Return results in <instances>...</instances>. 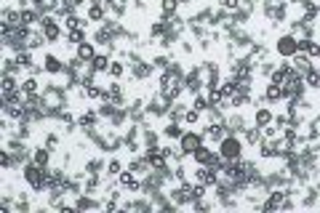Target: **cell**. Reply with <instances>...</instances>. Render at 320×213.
Returning <instances> with one entry per match:
<instances>
[{
	"instance_id": "cell-3",
	"label": "cell",
	"mask_w": 320,
	"mask_h": 213,
	"mask_svg": "<svg viewBox=\"0 0 320 213\" xmlns=\"http://www.w3.org/2000/svg\"><path fill=\"white\" fill-rule=\"evenodd\" d=\"M200 144H206V133H200V131H187L182 139H179V149H182L184 157H187V155H192V152L198 149Z\"/></svg>"
},
{
	"instance_id": "cell-18",
	"label": "cell",
	"mask_w": 320,
	"mask_h": 213,
	"mask_svg": "<svg viewBox=\"0 0 320 213\" xmlns=\"http://www.w3.org/2000/svg\"><path fill=\"white\" fill-rule=\"evenodd\" d=\"M131 72H134V78L144 80V78H150V75H152V64H147V62H142V59H139V62L131 64Z\"/></svg>"
},
{
	"instance_id": "cell-37",
	"label": "cell",
	"mask_w": 320,
	"mask_h": 213,
	"mask_svg": "<svg viewBox=\"0 0 320 213\" xmlns=\"http://www.w3.org/2000/svg\"><path fill=\"white\" fill-rule=\"evenodd\" d=\"M174 179H176V181H182V184L187 181V168H184V165H176V171H174Z\"/></svg>"
},
{
	"instance_id": "cell-26",
	"label": "cell",
	"mask_w": 320,
	"mask_h": 213,
	"mask_svg": "<svg viewBox=\"0 0 320 213\" xmlns=\"http://www.w3.org/2000/svg\"><path fill=\"white\" fill-rule=\"evenodd\" d=\"M19 88L24 91L27 96H35L37 91H40V86H37V78H27V80H21V83H19Z\"/></svg>"
},
{
	"instance_id": "cell-32",
	"label": "cell",
	"mask_w": 320,
	"mask_h": 213,
	"mask_svg": "<svg viewBox=\"0 0 320 213\" xmlns=\"http://www.w3.org/2000/svg\"><path fill=\"white\" fill-rule=\"evenodd\" d=\"M200 115H203V112H198V109L192 106V109H187V112H184V123H187V125H195V123L200 120Z\"/></svg>"
},
{
	"instance_id": "cell-41",
	"label": "cell",
	"mask_w": 320,
	"mask_h": 213,
	"mask_svg": "<svg viewBox=\"0 0 320 213\" xmlns=\"http://www.w3.org/2000/svg\"><path fill=\"white\" fill-rule=\"evenodd\" d=\"M72 3H75V5H85L88 0H72Z\"/></svg>"
},
{
	"instance_id": "cell-43",
	"label": "cell",
	"mask_w": 320,
	"mask_h": 213,
	"mask_svg": "<svg viewBox=\"0 0 320 213\" xmlns=\"http://www.w3.org/2000/svg\"><path fill=\"white\" fill-rule=\"evenodd\" d=\"M318 8H320V0H318Z\"/></svg>"
},
{
	"instance_id": "cell-19",
	"label": "cell",
	"mask_w": 320,
	"mask_h": 213,
	"mask_svg": "<svg viewBox=\"0 0 320 213\" xmlns=\"http://www.w3.org/2000/svg\"><path fill=\"white\" fill-rule=\"evenodd\" d=\"M224 128H227V133H240V131H246V120H243V115H232L227 123H224Z\"/></svg>"
},
{
	"instance_id": "cell-22",
	"label": "cell",
	"mask_w": 320,
	"mask_h": 213,
	"mask_svg": "<svg viewBox=\"0 0 320 213\" xmlns=\"http://www.w3.org/2000/svg\"><path fill=\"white\" fill-rule=\"evenodd\" d=\"M16 62H19V67L21 70H32L35 67V59H32V51H16Z\"/></svg>"
},
{
	"instance_id": "cell-29",
	"label": "cell",
	"mask_w": 320,
	"mask_h": 213,
	"mask_svg": "<svg viewBox=\"0 0 320 213\" xmlns=\"http://www.w3.org/2000/svg\"><path fill=\"white\" fill-rule=\"evenodd\" d=\"M123 72H126V64H123L120 59H112V64H110V78L118 80V78H123Z\"/></svg>"
},
{
	"instance_id": "cell-23",
	"label": "cell",
	"mask_w": 320,
	"mask_h": 213,
	"mask_svg": "<svg viewBox=\"0 0 320 213\" xmlns=\"http://www.w3.org/2000/svg\"><path fill=\"white\" fill-rule=\"evenodd\" d=\"M93 208H99V203H96V200H91L88 192L80 195V197L75 200V211H93Z\"/></svg>"
},
{
	"instance_id": "cell-10",
	"label": "cell",
	"mask_w": 320,
	"mask_h": 213,
	"mask_svg": "<svg viewBox=\"0 0 320 213\" xmlns=\"http://www.w3.org/2000/svg\"><path fill=\"white\" fill-rule=\"evenodd\" d=\"M286 200V192H280V189H270V197H267V203L262 205L264 211H278L280 205H283Z\"/></svg>"
},
{
	"instance_id": "cell-28",
	"label": "cell",
	"mask_w": 320,
	"mask_h": 213,
	"mask_svg": "<svg viewBox=\"0 0 320 213\" xmlns=\"http://www.w3.org/2000/svg\"><path fill=\"white\" fill-rule=\"evenodd\" d=\"M176 8H179V0H160L163 16H176Z\"/></svg>"
},
{
	"instance_id": "cell-39",
	"label": "cell",
	"mask_w": 320,
	"mask_h": 213,
	"mask_svg": "<svg viewBox=\"0 0 320 213\" xmlns=\"http://www.w3.org/2000/svg\"><path fill=\"white\" fill-rule=\"evenodd\" d=\"M168 64H171V62H168L166 56H158V59H155V67H160V70H168Z\"/></svg>"
},
{
	"instance_id": "cell-6",
	"label": "cell",
	"mask_w": 320,
	"mask_h": 213,
	"mask_svg": "<svg viewBox=\"0 0 320 213\" xmlns=\"http://www.w3.org/2000/svg\"><path fill=\"white\" fill-rule=\"evenodd\" d=\"M310 59H312L310 53H302V51H296L294 56H291V64H294V70H296V72H302V75H304V72H310V70H312V62H310Z\"/></svg>"
},
{
	"instance_id": "cell-21",
	"label": "cell",
	"mask_w": 320,
	"mask_h": 213,
	"mask_svg": "<svg viewBox=\"0 0 320 213\" xmlns=\"http://www.w3.org/2000/svg\"><path fill=\"white\" fill-rule=\"evenodd\" d=\"M270 123H275V115H272V109H267V106H259V109H256V125L264 128V125H270Z\"/></svg>"
},
{
	"instance_id": "cell-8",
	"label": "cell",
	"mask_w": 320,
	"mask_h": 213,
	"mask_svg": "<svg viewBox=\"0 0 320 213\" xmlns=\"http://www.w3.org/2000/svg\"><path fill=\"white\" fill-rule=\"evenodd\" d=\"M107 3L104 0H96V3L88 5V21H104L107 19Z\"/></svg>"
},
{
	"instance_id": "cell-42",
	"label": "cell",
	"mask_w": 320,
	"mask_h": 213,
	"mask_svg": "<svg viewBox=\"0 0 320 213\" xmlns=\"http://www.w3.org/2000/svg\"><path fill=\"white\" fill-rule=\"evenodd\" d=\"M179 3H192V0H179Z\"/></svg>"
},
{
	"instance_id": "cell-25",
	"label": "cell",
	"mask_w": 320,
	"mask_h": 213,
	"mask_svg": "<svg viewBox=\"0 0 320 213\" xmlns=\"http://www.w3.org/2000/svg\"><path fill=\"white\" fill-rule=\"evenodd\" d=\"M163 136H166V139H182L184 131H182V125H179L176 120H171V123L163 128Z\"/></svg>"
},
{
	"instance_id": "cell-36",
	"label": "cell",
	"mask_w": 320,
	"mask_h": 213,
	"mask_svg": "<svg viewBox=\"0 0 320 213\" xmlns=\"http://www.w3.org/2000/svg\"><path fill=\"white\" fill-rule=\"evenodd\" d=\"M222 5H224V11H238L240 8V0H222Z\"/></svg>"
},
{
	"instance_id": "cell-17",
	"label": "cell",
	"mask_w": 320,
	"mask_h": 213,
	"mask_svg": "<svg viewBox=\"0 0 320 213\" xmlns=\"http://www.w3.org/2000/svg\"><path fill=\"white\" fill-rule=\"evenodd\" d=\"M19 11H21V27L40 24V13H37V8H19Z\"/></svg>"
},
{
	"instance_id": "cell-12",
	"label": "cell",
	"mask_w": 320,
	"mask_h": 213,
	"mask_svg": "<svg viewBox=\"0 0 320 213\" xmlns=\"http://www.w3.org/2000/svg\"><path fill=\"white\" fill-rule=\"evenodd\" d=\"M214 155H216V152L211 149V147H206V144H200V147L192 152V157H195V163H198V165H208Z\"/></svg>"
},
{
	"instance_id": "cell-4",
	"label": "cell",
	"mask_w": 320,
	"mask_h": 213,
	"mask_svg": "<svg viewBox=\"0 0 320 213\" xmlns=\"http://www.w3.org/2000/svg\"><path fill=\"white\" fill-rule=\"evenodd\" d=\"M40 32L45 37V43H56L61 37V29H59V19L56 16H40Z\"/></svg>"
},
{
	"instance_id": "cell-11",
	"label": "cell",
	"mask_w": 320,
	"mask_h": 213,
	"mask_svg": "<svg viewBox=\"0 0 320 213\" xmlns=\"http://www.w3.org/2000/svg\"><path fill=\"white\" fill-rule=\"evenodd\" d=\"M43 67H45V72H48V75H61V72H64V64H61L59 56H53V53H45Z\"/></svg>"
},
{
	"instance_id": "cell-40",
	"label": "cell",
	"mask_w": 320,
	"mask_h": 213,
	"mask_svg": "<svg viewBox=\"0 0 320 213\" xmlns=\"http://www.w3.org/2000/svg\"><path fill=\"white\" fill-rule=\"evenodd\" d=\"M291 3H294V5H304L307 0H291Z\"/></svg>"
},
{
	"instance_id": "cell-31",
	"label": "cell",
	"mask_w": 320,
	"mask_h": 213,
	"mask_svg": "<svg viewBox=\"0 0 320 213\" xmlns=\"http://www.w3.org/2000/svg\"><path fill=\"white\" fill-rule=\"evenodd\" d=\"M67 40L72 43V45H80V43H85V29H69Z\"/></svg>"
},
{
	"instance_id": "cell-2",
	"label": "cell",
	"mask_w": 320,
	"mask_h": 213,
	"mask_svg": "<svg viewBox=\"0 0 320 213\" xmlns=\"http://www.w3.org/2000/svg\"><path fill=\"white\" fill-rule=\"evenodd\" d=\"M24 181L35 189V192H43L45 189V168H40L37 163L29 160V163L24 165Z\"/></svg>"
},
{
	"instance_id": "cell-30",
	"label": "cell",
	"mask_w": 320,
	"mask_h": 213,
	"mask_svg": "<svg viewBox=\"0 0 320 213\" xmlns=\"http://www.w3.org/2000/svg\"><path fill=\"white\" fill-rule=\"evenodd\" d=\"M19 88V83L13 75H3V94H13V91Z\"/></svg>"
},
{
	"instance_id": "cell-16",
	"label": "cell",
	"mask_w": 320,
	"mask_h": 213,
	"mask_svg": "<svg viewBox=\"0 0 320 213\" xmlns=\"http://www.w3.org/2000/svg\"><path fill=\"white\" fill-rule=\"evenodd\" d=\"M110 64H112L110 53H96V56H93V62H91V67L96 72H110Z\"/></svg>"
},
{
	"instance_id": "cell-34",
	"label": "cell",
	"mask_w": 320,
	"mask_h": 213,
	"mask_svg": "<svg viewBox=\"0 0 320 213\" xmlns=\"http://www.w3.org/2000/svg\"><path fill=\"white\" fill-rule=\"evenodd\" d=\"M195 109H198V112H208L211 109L208 96H195Z\"/></svg>"
},
{
	"instance_id": "cell-44",
	"label": "cell",
	"mask_w": 320,
	"mask_h": 213,
	"mask_svg": "<svg viewBox=\"0 0 320 213\" xmlns=\"http://www.w3.org/2000/svg\"><path fill=\"white\" fill-rule=\"evenodd\" d=\"M104 3H110V0H104Z\"/></svg>"
},
{
	"instance_id": "cell-24",
	"label": "cell",
	"mask_w": 320,
	"mask_h": 213,
	"mask_svg": "<svg viewBox=\"0 0 320 213\" xmlns=\"http://www.w3.org/2000/svg\"><path fill=\"white\" fill-rule=\"evenodd\" d=\"M304 86L307 88H320V67H312L310 72H304Z\"/></svg>"
},
{
	"instance_id": "cell-15",
	"label": "cell",
	"mask_w": 320,
	"mask_h": 213,
	"mask_svg": "<svg viewBox=\"0 0 320 213\" xmlns=\"http://www.w3.org/2000/svg\"><path fill=\"white\" fill-rule=\"evenodd\" d=\"M299 51L310 53V56H320V43H315L312 37H299Z\"/></svg>"
},
{
	"instance_id": "cell-5",
	"label": "cell",
	"mask_w": 320,
	"mask_h": 213,
	"mask_svg": "<svg viewBox=\"0 0 320 213\" xmlns=\"http://www.w3.org/2000/svg\"><path fill=\"white\" fill-rule=\"evenodd\" d=\"M275 51H278V56H283V59H291L296 51H299V37L296 35H283V37H278V43H275Z\"/></svg>"
},
{
	"instance_id": "cell-1",
	"label": "cell",
	"mask_w": 320,
	"mask_h": 213,
	"mask_svg": "<svg viewBox=\"0 0 320 213\" xmlns=\"http://www.w3.org/2000/svg\"><path fill=\"white\" fill-rule=\"evenodd\" d=\"M219 155L224 160H240L243 157V141H240L235 133H227L219 144Z\"/></svg>"
},
{
	"instance_id": "cell-7",
	"label": "cell",
	"mask_w": 320,
	"mask_h": 213,
	"mask_svg": "<svg viewBox=\"0 0 320 213\" xmlns=\"http://www.w3.org/2000/svg\"><path fill=\"white\" fill-rule=\"evenodd\" d=\"M43 43H45L43 32H37V29H27V35H24V48H27V51H35V48H40Z\"/></svg>"
},
{
	"instance_id": "cell-38",
	"label": "cell",
	"mask_w": 320,
	"mask_h": 213,
	"mask_svg": "<svg viewBox=\"0 0 320 213\" xmlns=\"http://www.w3.org/2000/svg\"><path fill=\"white\" fill-rule=\"evenodd\" d=\"M45 147H48L51 152H53V149H59V136H56V133H51L48 139H45Z\"/></svg>"
},
{
	"instance_id": "cell-33",
	"label": "cell",
	"mask_w": 320,
	"mask_h": 213,
	"mask_svg": "<svg viewBox=\"0 0 320 213\" xmlns=\"http://www.w3.org/2000/svg\"><path fill=\"white\" fill-rule=\"evenodd\" d=\"M120 171H123L120 160H110L107 163V176H120Z\"/></svg>"
},
{
	"instance_id": "cell-35",
	"label": "cell",
	"mask_w": 320,
	"mask_h": 213,
	"mask_svg": "<svg viewBox=\"0 0 320 213\" xmlns=\"http://www.w3.org/2000/svg\"><path fill=\"white\" fill-rule=\"evenodd\" d=\"M99 168H101V160H88L85 163V173H99Z\"/></svg>"
},
{
	"instance_id": "cell-27",
	"label": "cell",
	"mask_w": 320,
	"mask_h": 213,
	"mask_svg": "<svg viewBox=\"0 0 320 213\" xmlns=\"http://www.w3.org/2000/svg\"><path fill=\"white\" fill-rule=\"evenodd\" d=\"M262 128L259 125H254V128H246V144H251V147H254V144H259L262 141Z\"/></svg>"
},
{
	"instance_id": "cell-14",
	"label": "cell",
	"mask_w": 320,
	"mask_h": 213,
	"mask_svg": "<svg viewBox=\"0 0 320 213\" xmlns=\"http://www.w3.org/2000/svg\"><path fill=\"white\" fill-rule=\"evenodd\" d=\"M32 163H37L40 168H48V163H51V149H48V147H35Z\"/></svg>"
},
{
	"instance_id": "cell-13",
	"label": "cell",
	"mask_w": 320,
	"mask_h": 213,
	"mask_svg": "<svg viewBox=\"0 0 320 213\" xmlns=\"http://www.w3.org/2000/svg\"><path fill=\"white\" fill-rule=\"evenodd\" d=\"M120 187H126V189H134V192H139L142 189V184L136 181V173L134 171H120Z\"/></svg>"
},
{
	"instance_id": "cell-20",
	"label": "cell",
	"mask_w": 320,
	"mask_h": 213,
	"mask_svg": "<svg viewBox=\"0 0 320 213\" xmlns=\"http://www.w3.org/2000/svg\"><path fill=\"white\" fill-rule=\"evenodd\" d=\"M283 99V86H278V83H270L267 91H264V102H270V104H275Z\"/></svg>"
},
{
	"instance_id": "cell-9",
	"label": "cell",
	"mask_w": 320,
	"mask_h": 213,
	"mask_svg": "<svg viewBox=\"0 0 320 213\" xmlns=\"http://www.w3.org/2000/svg\"><path fill=\"white\" fill-rule=\"evenodd\" d=\"M75 56H77V59H83L85 64H91V62H93V56H96V48H93V43L85 40V43H80V45L75 48Z\"/></svg>"
}]
</instances>
